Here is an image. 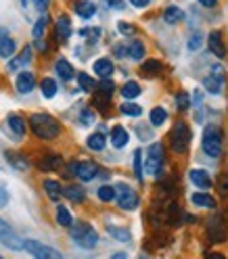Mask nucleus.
<instances>
[{"label":"nucleus","mask_w":228,"mask_h":259,"mask_svg":"<svg viewBox=\"0 0 228 259\" xmlns=\"http://www.w3.org/2000/svg\"><path fill=\"white\" fill-rule=\"evenodd\" d=\"M201 149L211 159H218L222 155V130L218 125H205L201 136Z\"/></svg>","instance_id":"nucleus-3"},{"label":"nucleus","mask_w":228,"mask_h":259,"mask_svg":"<svg viewBox=\"0 0 228 259\" xmlns=\"http://www.w3.org/2000/svg\"><path fill=\"white\" fill-rule=\"evenodd\" d=\"M69 234H71L75 245L82 247V249H94L96 245H99V232H96L92 226L86 224V222H80V224L71 226Z\"/></svg>","instance_id":"nucleus-2"},{"label":"nucleus","mask_w":228,"mask_h":259,"mask_svg":"<svg viewBox=\"0 0 228 259\" xmlns=\"http://www.w3.org/2000/svg\"><path fill=\"white\" fill-rule=\"evenodd\" d=\"M40 90L44 94V99H53V96L57 94V82L53 77H44L42 84H40Z\"/></svg>","instance_id":"nucleus-35"},{"label":"nucleus","mask_w":228,"mask_h":259,"mask_svg":"<svg viewBox=\"0 0 228 259\" xmlns=\"http://www.w3.org/2000/svg\"><path fill=\"white\" fill-rule=\"evenodd\" d=\"M92 69H94V73L99 75V77H109V75L113 73V63H111V59L101 57V59H96V61H94Z\"/></svg>","instance_id":"nucleus-22"},{"label":"nucleus","mask_w":228,"mask_h":259,"mask_svg":"<svg viewBox=\"0 0 228 259\" xmlns=\"http://www.w3.org/2000/svg\"><path fill=\"white\" fill-rule=\"evenodd\" d=\"M57 222H59V226H63V228H71L73 226V218H71V211L67 207L57 209Z\"/></svg>","instance_id":"nucleus-33"},{"label":"nucleus","mask_w":228,"mask_h":259,"mask_svg":"<svg viewBox=\"0 0 228 259\" xmlns=\"http://www.w3.org/2000/svg\"><path fill=\"white\" fill-rule=\"evenodd\" d=\"M128 140H130V134H128L126 127L116 125V127L111 130V144H113L116 149H124L126 144H128Z\"/></svg>","instance_id":"nucleus-17"},{"label":"nucleus","mask_w":228,"mask_h":259,"mask_svg":"<svg viewBox=\"0 0 228 259\" xmlns=\"http://www.w3.org/2000/svg\"><path fill=\"white\" fill-rule=\"evenodd\" d=\"M7 201H9V194H7V188L0 184V207H5L7 205Z\"/></svg>","instance_id":"nucleus-49"},{"label":"nucleus","mask_w":228,"mask_h":259,"mask_svg":"<svg viewBox=\"0 0 228 259\" xmlns=\"http://www.w3.org/2000/svg\"><path fill=\"white\" fill-rule=\"evenodd\" d=\"M120 111L124 113V115H128V117H138L140 113H142V109L138 105H134V103H124L120 107Z\"/></svg>","instance_id":"nucleus-40"},{"label":"nucleus","mask_w":228,"mask_h":259,"mask_svg":"<svg viewBox=\"0 0 228 259\" xmlns=\"http://www.w3.org/2000/svg\"><path fill=\"white\" fill-rule=\"evenodd\" d=\"M29 63H31V46H25L23 51L9 63V69H11V71H17V69L25 67V65H29Z\"/></svg>","instance_id":"nucleus-18"},{"label":"nucleus","mask_w":228,"mask_h":259,"mask_svg":"<svg viewBox=\"0 0 228 259\" xmlns=\"http://www.w3.org/2000/svg\"><path fill=\"white\" fill-rule=\"evenodd\" d=\"M122 96H124L126 101L136 99V96H140V86H138L136 82H126V84L122 86Z\"/></svg>","instance_id":"nucleus-34"},{"label":"nucleus","mask_w":228,"mask_h":259,"mask_svg":"<svg viewBox=\"0 0 228 259\" xmlns=\"http://www.w3.org/2000/svg\"><path fill=\"white\" fill-rule=\"evenodd\" d=\"M96 194H99V199L103 201V203H111V201H116V188H113V186H101L99 188V192H96Z\"/></svg>","instance_id":"nucleus-38"},{"label":"nucleus","mask_w":228,"mask_h":259,"mask_svg":"<svg viewBox=\"0 0 228 259\" xmlns=\"http://www.w3.org/2000/svg\"><path fill=\"white\" fill-rule=\"evenodd\" d=\"M126 57H130L132 61H140L142 57H144V44L142 42H130L128 46H126Z\"/></svg>","instance_id":"nucleus-29"},{"label":"nucleus","mask_w":228,"mask_h":259,"mask_svg":"<svg viewBox=\"0 0 228 259\" xmlns=\"http://www.w3.org/2000/svg\"><path fill=\"white\" fill-rule=\"evenodd\" d=\"M140 259H144V257H140Z\"/></svg>","instance_id":"nucleus-58"},{"label":"nucleus","mask_w":228,"mask_h":259,"mask_svg":"<svg viewBox=\"0 0 228 259\" xmlns=\"http://www.w3.org/2000/svg\"><path fill=\"white\" fill-rule=\"evenodd\" d=\"M55 71H57V75L63 79V82H69V79H73V75H75L71 63H69L67 59H59V61L55 63Z\"/></svg>","instance_id":"nucleus-20"},{"label":"nucleus","mask_w":228,"mask_h":259,"mask_svg":"<svg viewBox=\"0 0 228 259\" xmlns=\"http://www.w3.org/2000/svg\"><path fill=\"white\" fill-rule=\"evenodd\" d=\"M78 84H80V88L86 90V92L94 90V79L90 75H86V73H78Z\"/></svg>","instance_id":"nucleus-41"},{"label":"nucleus","mask_w":228,"mask_h":259,"mask_svg":"<svg viewBox=\"0 0 228 259\" xmlns=\"http://www.w3.org/2000/svg\"><path fill=\"white\" fill-rule=\"evenodd\" d=\"M34 5H36V9L44 15V13H46V9H48V0H34Z\"/></svg>","instance_id":"nucleus-50"},{"label":"nucleus","mask_w":228,"mask_h":259,"mask_svg":"<svg viewBox=\"0 0 228 259\" xmlns=\"http://www.w3.org/2000/svg\"><path fill=\"white\" fill-rule=\"evenodd\" d=\"M29 127L42 140H53L61 134V123L48 113H34L29 117Z\"/></svg>","instance_id":"nucleus-1"},{"label":"nucleus","mask_w":228,"mask_h":259,"mask_svg":"<svg viewBox=\"0 0 228 259\" xmlns=\"http://www.w3.org/2000/svg\"><path fill=\"white\" fill-rule=\"evenodd\" d=\"M224 86V73L222 67H214V73H209L207 77H203V88L209 94H220Z\"/></svg>","instance_id":"nucleus-10"},{"label":"nucleus","mask_w":228,"mask_h":259,"mask_svg":"<svg viewBox=\"0 0 228 259\" xmlns=\"http://www.w3.org/2000/svg\"><path fill=\"white\" fill-rule=\"evenodd\" d=\"M146 171L151 176H159L161 169H164V147L159 142L151 144L149 151H146V163H144Z\"/></svg>","instance_id":"nucleus-7"},{"label":"nucleus","mask_w":228,"mask_h":259,"mask_svg":"<svg viewBox=\"0 0 228 259\" xmlns=\"http://www.w3.org/2000/svg\"><path fill=\"white\" fill-rule=\"evenodd\" d=\"M111 259H128V255L126 253H113Z\"/></svg>","instance_id":"nucleus-55"},{"label":"nucleus","mask_w":228,"mask_h":259,"mask_svg":"<svg viewBox=\"0 0 228 259\" xmlns=\"http://www.w3.org/2000/svg\"><path fill=\"white\" fill-rule=\"evenodd\" d=\"M220 188H222V192H224V190L228 192V180H226V178H224V176L220 178Z\"/></svg>","instance_id":"nucleus-53"},{"label":"nucleus","mask_w":228,"mask_h":259,"mask_svg":"<svg viewBox=\"0 0 228 259\" xmlns=\"http://www.w3.org/2000/svg\"><path fill=\"white\" fill-rule=\"evenodd\" d=\"M201 44H203V34L197 31V34L191 36V40H188V51H199Z\"/></svg>","instance_id":"nucleus-43"},{"label":"nucleus","mask_w":228,"mask_h":259,"mask_svg":"<svg viewBox=\"0 0 228 259\" xmlns=\"http://www.w3.org/2000/svg\"><path fill=\"white\" fill-rule=\"evenodd\" d=\"M80 123L82 125H92L94 123V113L90 109H84L82 113H80Z\"/></svg>","instance_id":"nucleus-44"},{"label":"nucleus","mask_w":228,"mask_h":259,"mask_svg":"<svg viewBox=\"0 0 228 259\" xmlns=\"http://www.w3.org/2000/svg\"><path fill=\"white\" fill-rule=\"evenodd\" d=\"M207 46H209V51L214 53L218 59L226 57V48L222 44V34H220V31H211V34L207 36Z\"/></svg>","instance_id":"nucleus-15"},{"label":"nucleus","mask_w":228,"mask_h":259,"mask_svg":"<svg viewBox=\"0 0 228 259\" xmlns=\"http://www.w3.org/2000/svg\"><path fill=\"white\" fill-rule=\"evenodd\" d=\"M15 48H17V44H15V40L11 38L9 29L7 27H0V57H3V59L13 57Z\"/></svg>","instance_id":"nucleus-12"},{"label":"nucleus","mask_w":228,"mask_h":259,"mask_svg":"<svg viewBox=\"0 0 228 259\" xmlns=\"http://www.w3.org/2000/svg\"><path fill=\"white\" fill-rule=\"evenodd\" d=\"M0 242H3V245L7 249H11V251H23V242L25 240H21V236L11 228L9 222H5L3 218H0Z\"/></svg>","instance_id":"nucleus-8"},{"label":"nucleus","mask_w":228,"mask_h":259,"mask_svg":"<svg viewBox=\"0 0 228 259\" xmlns=\"http://www.w3.org/2000/svg\"><path fill=\"white\" fill-rule=\"evenodd\" d=\"M161 69V63L157 61V59H149V61H144L142 63V73H157Z\"/></svg>","instance_id":"nucleus-42"},{"label":"nucleus","mask_w":228,"mask_h":259,"mask_svg":"<svg viewBox=\"0 0 228 259\" xmlns=\"http://www.w3.org/2000/svg\"><path fill=\"white\" fill-rule=\"evenodd\" d=\"M46 23H48V17H46V13L42 15V17L36 21V25H34V29H31V36H34L36 40H40L42 36H44V31H46Z\"/></svg>","instance_id":"nucleus-39"},{"label":"nucleus","mask_w":228,"mask_h":259,"mask_svg":"<svg viewBox=\"0 0 228 259\" xmlns=\"http://www.w3.org/2000/svg\"><path fill=\"white\" fill-rule=\"evenodd\" d=\"M130 5L136 7V9H144V7L151 5V0H130Z\"/></svg>","instance_id":"nucleus-48"},{"label":"nucleus","mask_w":228,"mask_h":259,"mask_svg":"<svg viewBox=\"0 0 228 259\" xmlns=\"http://www.w3.org/2000/svg\"><path fill=\"white\" fill-rule=\"evenodd\" d=\"M55 36L59 42H67L69 36H71V21L67 15H61L57 19V27H55Z\"/></svg>","instance_id":"nucleus-14"},{"label":"nucleus","mask_w":228,"mask_h":259,"mask_svg":"<svg viewBox=\"0 0 228 259\" xmlns=\"http://www.w3.org/2000/svg\"><path fill=\"white\" fill-rule=\"evenodd\" d=\"M19 3H21V7H23V9L27 11V9L31 7V3H34V0H19Z\"/></svg>","instance_id":"nucleus-54"},{"label":"nucleus","mask_w":228,"mask_h":259,"mask_svg":"<svg viewBox=\"0 0 228 259\" xmlns=\"http://www.w3.org/2000/svg\"><path fill=\"white\" fill-rule=\"evenodd\" d=\"M105 3H107L109 7H122V3H120V0H105Z\"/></svg>","instance_id":"nucleus-56"},{"label":"nucleus","mask_w":228,"mask_h":259,"mask_svg":"<svg viewBox=\"0 0 228 259\" xmlns=\"http://www.w3.org/2000/svg\"><path fill=\"white\" fill-rule=\"evenodd\" d=\"M116 201H118V205L124 209V211H134V209L138 207V203H140L136 190L130 188L126 182H120L116 186Z\"/></svg>","instance_id":"nucleus-5"},{"label":"nucleus","mask_w":228,"mask_h":259,"mask_svg":"<svg viewBox=\"0 0 228 259\" xmlns=\"http://www.w3.org/2000/svg\"><path fill=\"white\" fill-rule=\"evenodd\" d=\"M207 234H209V238L214 240V242L224 240L226 232H224V220H222V215H220V213H216L214 218H211V220L207 222Z\"/></svg>","instance_id":"nucleus-11"},{"label":"nucleus","mask_w":228,"mask_h":259,"mask_svg":"<svg viewBox=\"0 0 228 259\" xmlns=\"http://www.w3.org/2000/svg\"><path fill=\"white\" fill-rule=\"evenodd\" d=\"M44 192H46V197L51 199V201H59L61 197H63V186L57 182V180H51V178H48V180H44Z\"/></svg>","instance_id":"nucleus-23"},{"label":"nucleus","mask_w":228,"mask_h":259,"mask_svg":"<svg viewBox=\"0 0 228 259\" xmlns=\"http://www.w3.org/2000/svg\"><path fill=\"white\" fill-rule=\"evenodd\" d=\"M199 3H201L203 7H207V9H214V7L218 5V0H199Z\"/></svg>","instance_id":"nucleus-51"},{"label":"nucleus","mask_w":228,"mask_h":259,"mask_svg":"<svg viewBox=\"0 0 228 259\" xmlns=\"http://www.w3.org/2000/svg\"><path fill=\"white\" fill-rule=\"evenodd\" d=\"M63 194L67 197L71 203H82L86 199V192L82 186H78V184H69V186H65L63 188Z\"/></svg>","instance_id":"nucleus-25"},{"label":"nucleus","mask_w":228,"mask_h":259,"mask_svg":"<svg viewBox=\"0 0 228 259\" xmlns=\"http://www.w3.org/2000/svg\"><path fill=\"white\" fill-rule=\"evenodd\" d=\"M188 180L197 188H209L211 186V178H209V174L205 169H191L188 171Z\"/></svg>","instance_id":"nucleus-16"},{"label":"nucleus","mask_w":228,"mask_h":259,"mask_svg":"<svg viewBox=\"0 0 228 259\" xmlns=\"http://www.w3.org/2000/svg\"><path fill=\"white\" fill-rule=\"evenodd\" d=\"M111 90H113V82H111L109 77H103V79H101V92L111 94Z\"/></svg>","instance_id":"nucleus-47"},{"label":"nucleus","mask_w":228,"mask_h":259,"mask_svg":"<svg viewBox=\"0 0 228 259\" xmlns=\"http://www.w3.org/2000/svg\"><path fill=\"white\" fill-rule=\"evenodd\" d=\"M118 31H120V34H124V36H132L136 29L130 25V23H126V21H120V23H118Z\"/></svg>","instance_id":"nucleus-45"},{"label":"nucleus","mask_w":228,"mask_h":259,"mask_svg":"<svg viewBox=\"0 0 228 259\" xmlns=\"http://www.w3.org/2000/svg\"><path fill=\"white\" fill-rule=\"evenodd\" d=\"M107 232H109L113 238H116V240H120V242H130V240H132V234H130L128 228H120V226H109Z\"/></svg>","instance_id":"nucleus-31"},{"label":"nucleus","mask_w":228,"mask_h":259,"mask_svg":"<svg viewBox=\"0 0 228 259\" xmlns=\"http://www.w3.org/2000/svg\"><path fill=\"white\" fill-rule=\"evenodd\" d=\"M205 259H226V257H224L222 253H207Z\"/></svg>","instance_id":"nucleus-52"},{"label":"nucleus","mask_w":228,"mask_h":259,"mask_svg":"<svg viewBox=\"0 0 228 259\" xmlns=\"http://www.w3.org/2000/svg\"><path fill=\"white\" fill-rule=\"evenodd\" d=\"M182 17H184V11H182L180 7H168V9L164 11V19H166V23H170V25L182 21Z\"/></svg>","instance_id":"nucleus-30"},{"label":"nucleus","mask_w":228,"mask_h":259,"mask_svg":"<svg viewBox=\"0 0 228 259\" xmlns=\"http://www.w3.org/2000/svg\"><path fill=\"white\" fill-rule=\"evenodd\" d=\"M7 127H9L17 138H21V136L25 134V119H23L21 115H15V113H11V115L7 117Z\"/></svg>","instance_id":"nucleus-19"},{"label":"nucleus","mask_w":228,"mask_h":259,"mask_svg":"<svg viewBox=\"0 0 228 259\" xmlns=\"http://www.w3.org/2000/svg\"><path fill=\"white\" fill-rule=\"evenodd\" d=\"M149 119H151V125L159 127L161 123H166V119H168V111H166L164 107H155V109L149 113Z\"/></svg>","instance_id":"nucleus-32"},{"label":"nucleus","mask_w":228,"mask_h":259,"mask_svg":"<svg viewBox=\"0 0 228 259\" xmlns=\"http://www.w3.org/2000/svg\"><path fill=\"white\" fill-rule=\"evenodd\" d=\"M191 203L197 207H205V209H216V199L207 192H193L191 194Z\"/></svg>","instance_id":"nucleus-21"},{"label":"nucleus","mask_w":228,"mask_h":259,"mask_svg":"<svg viewBox=\"0 0 228 259\" xmlns=\"http://www.w3.org/2000/svg\"><path fill=\"white\" fill-rule=\"evenodd\" d=\"M176 103H178V107H180L182 111H184V109H188V94H186V92L176 94Z\"/></svg>","instance_id":"nucleus-46"},{"label":"nucleus","mask_w":228,"mask_h":259,"mask_svg":"<svg viewBox=\"0 0 228 259\" xmlns=\"http://www.w3.org/2000/svg\"><path fill=\"white\" fill-rule=\"evenodd\" d=\"M23 249L34 259H63V255L57 249L48 247V245H42V242H38V240H25Z\"/></svg>","instance_id":"nucleus-6"},{"label":"nucleus","mask_w":228,"mask_h":259,"mask_svg":"<svg viewBox=\"0 0 228 259\" xmlns=\"http://www.w3.org/2000/svg\"><path fill=\"white\" fill-rule=\"evenodd\" d=\"M92 105L99 109V111H107L109 105H111V94L107 92H99V94H94V99H92Z\"/></svg>","instance_id":"nucleus-36"},{"label":"nucleus","mask_w":228,"mask_h":259,"mask_svg":"<svg viewBox=\"0 0 228 259\" xmlns=\"http://www.w3.org/2000/svg\"><path fill=\"white\" fill-rule=\"evenodd\" d=\"M105 144H107V138H105L103 132H94V134H90L88 140H86V147H88L90 151H96V153L103 151Z\"/></svg>","instance_id":"nucleus-26"},{"label":"nucleus","mask_w":228,"mask_h":259,"mask_svg":"<svg viewBox=\"0 0 228 259\" xmlns=\"http://www.w3.org/2000/svg\"><path fill=\"white\" fill-rule=\"evenodd\" d=\"M5 157H7V161L15 167V169H27L29 167V163H27V159L23 157V155H19V153H15V151H7L5 153Z\"/></svg>","instance_id":"nucleus-27"},{"label":"nucleus","mask_w":228,"mask_h":259,"mask_svg":"<svg viewBox=\"0 0 228 259\" xmlns=\"http://www.w3.org/2000/svg\"><path fill=\"white\" fill-rule=\"evenodd\" d=\"M170 144H172V151L178 155H184L191 147V127L184 121H178L170 134Z\"/></svg>","instance_id":"nucleus-4"},{"label":"nucleus","mask_w":228,"mask_h":259,"mask_svg":"<svg viewBox=\"0 0 228 259\" xmlns=\"http://www.w3.org/2000/svg\"><path fill=\"white\" fill-rule=\"evenodd\" d=\"M0 259H3V257H0Z\"/></svg>","instance_id":"nucleus-59"},{"label":"nucleus","mask_w":228,"mask_h":259,"mask_svg":"<svg viewBox=\"0 0 228 259\" xmlns=\"http://www.w3.org/2000/svg\"><path fill=\"white\" fill-rule=\"evenodd\" d=\"M69 171L75 176V178H80L82 182H90V180H94L96 176H99V165L94 163V161H75V163H71L69 165Z\"/></svg>","instance_id":"nucleus-9"},{"label":"nucleus","mask_w":228,"mask_h":259,"mask_svg":"<svg viewBox=\"0 0 228 259\" xmlns=\"http://www.w3.org/2000/svg\"><path fill=\"white\" fill-rule=\"evenodd\" d=\"M134 176H136V180H138V182H142L144 169H142V151H140V149L134 151Z\"/></svg>","instance_id":"nucleus-37"},{"label":"nucleus","mask_w":228,"mask_h":259,"mask_svg":"<svg viewBox=\"0 0 228 259\" xmlns=\"http://www.w3.org/2000/svg\"><path fill=\"white\" fill-rule=\"evenodd\" d=\"M15 88H17L19 94H27L36 88V77L34 73H29V71H21L17 75V79H15Z\"/></svg>","instance_id":"nucleus-13"},{"label":"nucleus","mask_w":228,"mask_h":259,"mask_svg":"<svg viewBox=\"0 0 228 259\" xmlns=\"http://www.w3.org/2000/svg\"><path fill=\"white\" fill-rule=\"evenodd\" d=\"M195 103H201V92H195Z\"/></svg>","instance_id":"nucleus-57"},{"label":"nucleus","mask_w":228,"mask_h":259,"mask_svg":"<svg viewBox=\"0 0 228 259\" xmlns=\"http://www.w3.org/2000/svg\"><path fill=\"white\" fill-rule=\"evenodd\" d=\"M61 165V157L59 155H46L40 159V163H38V169L40 171H53Z\"/></svg>","instance_id":"nucleus-28"},{"label":"nucleus","mask_w":228,"mask_h":259,"mask_svg":"<svg viewBox=\"0 0 228 259\" xmlns=\"http://www.w3.org/2000/svg\"><path fill=\"white\" fill-rule=\"evenodd\" d=\"M75 15L82 19H90L96 15V7L94 3H90V0H80V3H75Z\"/></svg>","instance_id":"nucleus-24"}]
</instances>
